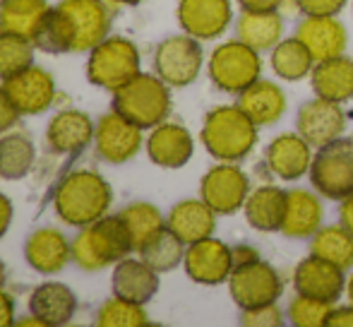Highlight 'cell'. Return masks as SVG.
<instances>
[{
	"label": "cell",
	"instance_id": "23",
	"mask_svg": "<svg viewBox=\"0 0 353 327\" xmlns=\"http://www.w3.org/2000/svg\"><path fill=\"white\" fill-rule=\"evenodd\" d=\"M286 205L288 190L279 186H260L250 190L245 205H243V215H245L250 229L260 231V234H274L283 226Z\"/></svg>",
	"mask_w": 353,
	"mask_h": 327
},
{
	"label": "cell",
	"instance_id": "33",
	"mask_svg": "<svg viewBox=\"0 0 353 327\" xmlns=\"http://www.w3.org/2000/svg\"><path fill=\"white\" fill-rule=\"evenodd\" d=\"M48 10V0H0V24L3 32L32 39Z\"/></svg>",
	"mask_w": 353,
	"mask_h": 327
},
{
	"label": "cell",
	"instance_id": "45",
	"mask_svg": "<svg viewBox=\"0 0 353 327\" xmlns=\"http://www.w3.org/2000/svg\"><path fill=\"white\" fill-rule=\"evenodd\" d=\"M283 0H238V8L250 10V12H276Z\"/></svg>",
	"mask_w": 353,
	"mask_h": 327
},
{
	"label": "cell",
	"instance_id": "52",
	"mask_svg": "<svg viewBox=\"0 0 353 327\" xmlns=\"http://www.w3.org/2000/svg\"><path fill=\"white\" fill-rule=\"evenodd\" d=\"M0 34H3V24H0Z\"/></svg>",
	"mask_w": 353,
	"mask_h": 327
},
{
	"label": "cell",
	"instance_id": "31",
	"mask_svg": "<svg viewBox=\"0 0 353 327\" xmlns=\"http://www.w3.org/2000/svg\"><path fill=\"white\" fill-rule=\"evenodd\" d=\"M315 58L307 51V46L298 37L281 39L274 48L270 51V66L274 75L283 82H301L310 77L315 68Z\"/></svg>",
	"mask_w": 353,
	"mask_h": 327
},
{
	"label": "cell",
	"instance_id": "25",
	"mask_svg": "<svg viewBox=\"0 0 353 327\" xmlns=\"http://www.w3.org/2000/svg\"><path fill=\"white\" fill-rule=\"evenodd\" d=\"M113 296H121L132 304H149L159 291V272L135 257H123L113 270Z\"/></svg>",
	"mask_w": 353,
	"mask_h": 327
},
{
	"label": "cell",
	"instance_id": "38",
	"mask_svg": "<svg viewBox=\"0 0 353 327\" xmlns=\"http://www.w3.org/2000/svg\"><path fill=\"white\" fill-rule=\"evenodd\" d=\"M97 325L101 327H142L149 325V315L142 304H132L121 296L103 301L97 313Z\"/></svg>",
	"mask_w": 353,
	"mask_h": 327
},
{
	"label": "cell",
	"instance_id": "27",
	"mask_svg": "<svg viewBox=\"0 0 353 327\" xmlns=\"http://www.w3.org/2000/svg\"><path fill=\"white\" fill-rule=\"evenodd\" d=\"M310 87L317 97L336 103H349L353 99V58L346 53L315 63L310 72Z\"/></svg>",
	"mask_w": 353,
	"mask_h": 327
},
{
	"label": "cell",
	"instance_id": "4",
	"mask_svg": "<svg viewBox=\"0 0 353 327\" xmlns=\"http://www.w3.org/2000/svg\"><path fill=\"white\" fill-rule=\"evenodd\" d=\"M135 250L128 226L121 217H101L92 224L82 226L72 241V260L82 270L99 272L108 265H116Z\"/></svg>",
	"mask_w": 353,
	"mask_h": 327
},
{
	"label": "cell",
	"instance_id": "49",
	"mask_svg": "<svg viewBox=\"0 0 353 327\" xmlns=\"http://www.w3.org/2000/svg\"><path fill=\"white\" fill-rule=\"evenodd\" d=\"M346 296H349V301L353 304V275L346 279Z\"/></svg>",
	"mask_w": 353,
	"mask_h": 327
},
{
	"label": "cell",
	"instance_id": "3",
	"mask_svg": "<svg viewBox=\"0 0 353 327\" xmlns=\"http://www.w3.org/2000/svg\"><path fill=\"white\" fill-rule=\"evenodd\" d=\"M113 202V190L97 171H72L56 190V212L65 224L87 226L106 217Z\"/></svg>",
	"mask_w": 353,
	"mask_h": 327
},
{
	"label": "cell",
	"instance_id": "36",
	"mask_svg": "<svg viewBox=\"0 0 353 327\" xmlns=\"http://www.w3.org/2000/svg\"><path fill=\"white\" fill-rule=\"evenodd\" d=\"M34 145L27 135H5L0 140V178L19 181L32 171L34 164Z\"/></svg>",
	"mask_w": 353,
	"mask_h": 327
},
{
	"label": "cell",
	"instance_id": "19",
	"mask_svg": "<svg viewBox=\"0 0 353 327\" xmlns=\"http://www.w3.org/2000/svg\"><path fill=\"white\" fill-rule=\"evenodd\" d=\"M3 89L12 99L17 111L27 113V116L43 113L53 103V99H56V80H53V75L37 66L27 68L19 75L5 80Z\"/></svg>",
	"mask_w": 353,
	"mask_h": 327
},
{
	"label": "cell",
	"instance_id": "22",
	"mask_svg": "<svg viewBox=\"0 0 353 327\" xmlns=\"http://www.w3.org/2000/svg\"><path fill=\"white\" fill-rule=\"evenodd\" d=\"M238 106L245 111V116L255 123L257 128L265 126H274L283 118L288 106L286 92L281 89V84L272 82V80H257L252 82L248 89H243L238 94Z\"/></svg>",
	"mask_w": 353,
	"mask_h": 327
},
{
	"label": "cell",
	"instance_id": "42",
	"mask_svg": "<svg viewBox=\"0 0 353 327\" xmlns=\"http://www.w3.org/2000/svg\"><path fill=\"white\" fill-rule=\"evenodd\" d=\"M17 118H19L17 106H14L12 99L8 97V92L0 87V132L10 130V128L17 123Z\"/></svg>",
	"mask_w": 353,
	"mask_h": 327
},
{
	"label": "cell",
	"instance_id": "39",
	"mask_svg": "<svg viewBox=\"0 0 353 327\" xmlns=\"http://www.w3.org/2000/svg\"><path fill=\"white\" fill-rule=\"evenodd\" d=\"M336 304L312 299V296L296 294L286 308V318L293 327H327L330 313Z\"/></svg>",
	"mask_w": 353,
	"mask_h": 327
},
{
	"label": "cell",
	"instance_id": "46",
	"mask_svg": "<svg viewBox=\"0 0 353 327\" xmlns=\"http://www.w3.org/2000/svg\"><path fill=\"white\" fill-rule=\"evenodd\" d=\"M14 325V304L5 291H0V327Z\"/></svg>",
	"mask_w": 353,
	"mask_h": 327
},
{
	"label": "cell",
	"instance_id": "21",
	"mask_svg": "<svg viewBox=\"0 0 353 327\" xmlns=\"http://www.w3.org/2000/svg\"><path fill=\"white\" fill-rule=\"evenodd\" d=\"M325 219V207H322V195L312 188H291L288 190V205L283 226L279 234L286 239H312Z\"/></svg>",
	"mask_w": 353,
	"mask_h": 327
},
{
	"label": "cell",
	"instance_id": "34",
	"mask_svg": "<svg viewBox=\"0 0 353 327\" xmlns=\"http://www.w3.org/2000/svg\"><path fill=\"white\" fill-rule=\"evenodd\" d=\"M118 217H121L123 224L128 226V234H130V239H132L135 252H140L142 246L166 226V219H163L161 210H159L157 205H152V202H132V205H128Z\"/></svg>",
	"mask_w": 353,
	"mask_h": 327
},
{
	"label": "cell",
	"instance_id": "37",
	"mask_svg": "<svg viewBox=\"0 0 353 327\" xmlns=\"http://www.w3.org/2000/svg\"><path fill=\"white\" fill-rule=\"evenodd\" d=\"M34 41L17 37V34H0V80L19 75L22 70L34 66Z\"/></svg>",
	"mask_w": 353,
	"mask_h": 327
},
{
	"label": "cell",
	"instance_id": "47",
	"mask_svg": "<svg viewBox=\"0 0 353 327\" xmlns=\"http://www.w3.org/2000/svg\"><path fill=\"white\" fill-rule=\"evenodd\" d=\"M10 221H12V202L8 200V195L0 192V239L8 234Z\"/></svg>",
	"mask_w": 353,
	"mask_h": 327
},
{
	"label": "cell",
	"instance_id": "2",
	"mask_svg": "<svg viewBox=\"0 0 353 327\" xmlns=\"http://www.w3.org/2000/svg\"><path fill=\"white\" fill-rule=\"evenodd\" d=\"M260 128L245 116L238 103L212 108L202 123L200 140L216 161H243L252 155Z\"/></svg>",
	"mask_w": 353,
	"mask_h": 327
},
{
	"label": "cell",
	"instance_id": "5",
	"mask_svg": "<svg viewBox=\"0 0 353 327\" xmlns=\"http://www.w3.org/2000/svg\"><path fill=\"white\" fill-rule=\"evenodd\" d=\"M171 87L159 75L147 72H140L113 92V111L125 116L142 130L161 126L171 113Z\"/></svg>",
	"mask_w": 353,
	"mask_h": 327
},
{
	"label": "cell",
	"instance_id": "20",
	"mask_svg": "<svg viewBox=\"0 0 353 327\" xmlns=\"http://www.w3.org/2000/svg\"><path fill=\"white\" fill-rule=\"evenodd\" d=\"M147 155L161 168H183L195 155V137L185 126L166 123L152 128L147 140Z\"/></svg>",
	"mask_w": 353,
	"mask_h": 327
},
{
	"label": "cell",
	"instance_id": "18",
	"mask_svg": "<svg viewBox=\"0 0 353 327\" xmlns=\"http://www.w3.org/2000/svg\"><path fill=\"white\" fill-rule=\"evenodd\" d=\"M312 147L301 132H283L267 145L265 164L267 171L279 181H298L310 173Z\"/></svg>",
	"mask_w": 353,
	"mask_h": 327
},
{
	"label": "cell",
	"instance_id": "35",
	"mask_svg": "<svg viewBox=\"0 0 353 327\" xmlns=\"http://www.w3.org/2000/svg\"><path fill=\"white\" fill-rule=\"evenodd\" d=\"M185 248L188 246L183 244L168 226H163L157 236H152V239L142 246L140 257L161 275V272H171L181 265L183 257H185Z\"/></svg>",
	"mask_w": 353,
	"mask_h": 327
},
{
	"label": "cell",
	"instance_id": "12",
	"mask_svg": "<svg viewBox=\"0 0 353 327\" xmlns=\"http://www.w3.org/2000/svg\"><path fill=\"white\" fill-rule=\"evenodd\" d=\"M346 123H349V116L344 111V103L330 101L317 94L303 101L296 113V130L310 142L312 150L344 135Z\"/></svg>",
	"mask_w": 353,
	"mask_h": 327
},
{
	"label": "cell",
	"instance_id": "32",
	"mask_svg": "<svg viewBox=\"0 0 353 327\" xmlns=\"http://www.w3.org/2000/svg\"><path fill=\"white\" fill-rule=\"evenodd\" d=\"M310 252L349 272L353 267V234L344 224H322L310 239Z\"/></svg>",
	"mask_w": 353,
	"mask_h": 327
},
{
	"label": "cell",
	"instance_id": "50",
	"mask_svg": "<svg viewBox=\"0 0 353 327\" xmlns=\"http://www.w3.org/2000/svg\"><path fill=\"white\" fill-rule=\"evenodd\" d=\"M3 281H5V265L0 262V286H3Z\"/></svg>",
	"mask_w": 353,
	"mask_h": 327
},
{
	"label": "cell",
	"instance_id": "15",
	"mask_svg": "<svg viewBox=\"0 0 353 327\" xmlns=\"http://www.w3.org/2000/svg\"><path fill=\"white\" fill-rule=\"evenodd\" d=\"M178 24L200 41L219 39L233 22L231 0H178Z\"/></svg>",
	"mask_w": 353,
	"mask_h": 327
},
{
	"label": "cell",
	"instance_id": "16",
	"mask_svg": "<svg viewBox=\"0 0 353 327\" xmlns=\"http://www.w3.org/2000/svg\"><path fill=\"white\" fill-rule=\"evenodd\" d=\"M346 279L349 277H346V272L341 267L332 265V262L310 252V257H303L296 265L293 289H296V294L312 296V299L327 301V304H336L346 291Z\"/></svg>",
	"mask_w": 353,
	"mask_h": 327
},
{
	"label": "cell",
	"instance_id": "48",
	"mask_svg": "<svg viewBox=\"0 0 353 327\" xmlns=\"http://www.w3.org/2000/svg\"><path fill=\"white\" fill-rule=\"evenodd\" d=\"M339 224H344L353 234V192L339 202Z\"/></svg>",
	"mask_w": 353,
	"mask_h": 327
},
{
	"label": "cell",
	"instance_id": "28",
	"mask_svg": "<svg viewBox=\"0 0 353 327\" xmlns=\"http://www.w3.org/2000/svg\"><path fill=\"white\" fill-rule=\"evenodd\" d=\"M24 257L29 267H34L41 275H56L70 262L72 246L58 229H39L27 239L24 246Z\"/></svg>",
	"mask_w": 353,
	"mask_h": 327
},
{
	"label": "cell",
	"instance_id": "8",
	"mask_svg": "<svg viewBox=\"0 0 353 327\" xmlns=\"http://www.w3.org/2000/svg\"><path fill=\"white\" fill-rule=\"evenodd\" d=\"M137 75H140V51L130 39L106 37L97 48L89 51L87 77L97 87L116 92Z\"/></svg>",
	"mask_w": 353,
	"mask_h": 327
},
{
	"label": "cell",
	"instance_id": "43",
	"mask_svg": "<svg viewBox=\"0 0 353 327\" xmlns=\"http://www.w3.org/2000/svg\"><path fill=\"white\" fill-rule=\"evenodd\" d=\"M233 250V267H241V265H250V262L260 260V250L250 244H238L231 248Z\"/></svg>",
	"mask_w": 353,
	"mask_h": 327
},
{
	"label": "cell",
	"instance_id": "14",
	"mask_svg": "<svg viewBox=\"0 0 353 327\" xmlns=\"http://www.w3.org/2000/svg\"><path fill=\"white\" fill-rule=\"evenodd\" d=\"M142 128L128 121L118 111L101 116L94 132L97 155L108 164H125L140 152L142 147Z\"/></svg>",
	"mask_w": 353,
	"mask_h": 327
},
{
	"label": "cell",
	"instance_id": "29",
	"mask_svg": "<svg viewBox=\"0 0 353 327\" xmlns=\"http://www.w3.org/2000/svg\"><path fill=\"white\" fill-rule=\"evenodd\" d=\"M74 310H77V299L70 286L61 281H46L29 296V313L37 315L46 327L70 323Z\"/></svg>",
	"mask_w": 353,
	"mask_h": 327
},
{
	"label": "cell",
	"instance_id": "6",
	"mask_svg": "<svg viewBox=\"0 0 353 327\" xmlns=\"http://www.w3.org/2000/svg\"><path fill=\"white\" fill-rule=\"evenodd\" d=\"M310 186L325 200L341 202L353 192V137H336L317 147L310 164Z\"/></svg>",
	"mask_w": 353,
	"mask_h": 327
},
{
	"label": "cell",
	"instance_id": "44",
	"mask_svg": "<svg viewBox=\"0 0 353 327\" xmlns=\"http://www.w3.org/2000/svg\"><path fill=\"white\" fill-rule=\"evenodd\" d=\"M327 327H353V304L349 306H334L327 320Z\"/></svg>",
	"mask_w": 353,
	"mask_h": 327
},
{
	"label": "cell",
	"instance_id": "1",
	"mask_svg": "<svg viewBox=\"0 0 353 327\" xmlns=\"http://www.w3.org/2000/svg\"><path fill=\"white\" fill-rule=\"evenodd\" d=\"M111 17L103 0H61L48 8L34 37V46L46 53L92 51L108 37Z\"/></svg>",
	"mask_w": 353,
	"mask_h": 327
},
{
	"label": "cell",
	"instance_id": "10",
	"mask_svg": "<svg viewBox=\"0 0 353 327\" xmlns=\"http://www.w3.org/2000/svg\"><path fill=\"white\" fill-rule=\"evenodd\" d=\"M228 294L231 301L241 310L255 308V306L276 304L283 294V281L274 265L267 260H255L250 265L233 267L228 277Z\"/></svg>",
	"mask_w": 353,
	"mask_h": 327
},
{
	"label": "cell",
	"instance_id": "26",
	"mask_svg": "<svg viewBox=\"0 0 353 327\" xmlns=\"http://www.w3.org/2000/svg\"><path fill=\"white\" fill-rule=\"evenodd\" d=\"M94 132H97V126L87 113L61 111L48 123V150L56 152V155H77L79 150H84L94 140Z\"/></svg>",
	"mask_w": 353,
	"mask_h": 327
},
{
	"label": "cell",
	"instance_id": "17",
	"mask_svg": "<svg viewBox=\"0 0 353 327\" xmlns=\"http://www.w3.org/2000/svg\"><path fill=\"white\" fill-rule=\"evenodd\" d=\"M296 37L307 46L317 63L346 53L349 32L339 14H305L296 29Z\"/></svg>",
	"mask_w": 353,
	"mask_h": 327
},
{
	"label": "cell",
	"instance_id": "13",
	"mask_svg": "<svg viewBox=\"0 0 353 327\" xmlns=\"http://www.w3.org/2000/svg\"><path fill=\"white\" fill-rule=\"evenodd\" d=\"M183 267H185V275L195 284L202 286L226 284L233 272V250L223 241L210 236V239H202L185 248Z\"/></svg>",
	"mask_w": 353,
	"mask_h": 327
},
{
	"label": "cell",
	"instance_id": "24",
	"mask_svg": "<svg viewBox=\"0 0 353 327\" xmlns=\"http://www.w3.org/2000/svg\"><path fill=\"white\" fill-rule=\"evenodd\" d=\"M216 212L205 200H181L171 207L166 217V226L183 241L185 246L210 239L216 231Z\"/></svg>",
	"mask_w": 353,
	"mask_h": 327
},
{
	"label": "cell",
	"instance_id": "11",
	"mask_svg": "<svg viewBox=\"0 0 353 327\" xmlns=\"http://www.w3.org/2000/svg\"><path fill=\"white\" fill-rule=\"evenodd\" d=\"M250 195V178L236 161H219L202 176L200 197L219 217L236 215Z\"/></svg>",
	"mask_w": 353,
	"mask_h": 327
},
{
	"label": "cell",
	"instance_id": "9",
	"mask_svg": "<svg viewBox=\"0 0 353 327\" xmlns=\"http://www.w3.org/2000/svg\"><path fill=\"white\" fill-rule=\"evenodd\" d=\"M205 66V51L200 46V39L190 34L168 37L157 46L154 53V70L168 87H190L200 77Z\"/></svg>",
	"mask_w": 353,
	"mask_h": 327
},
{
	"label": "cell",
	"instance_id": "7",
	"mask_svg": "<svg viewBox=\"0 0 353 327\" xmlns=\"http://www.w3.org/2000/svg\"><path fill=\"white\" fill-rule=\"evenodd\" d=\"M262 53L243 43L241 39H231V41L219 43L212 51L210 63H207V72L210 80L216 89L226 94H241L252 82L262 77Z\"/></svg>",
	"mask_w": 353,
	"mask_h": 327
},
{
	"label": "cell",
	"instance_id": "41",
	"mask_svg": "<svg viewBox=\"0 0 353 327\" xmlns=\"http://www.w3.org/2000/svg\"><path fill=\"white\" fill-rule=\"evenodd\" d=\"M293 5L303 14H339L349 0H293Z\"/></svg>",
	"mask_w": 353,
	"mask_h": 327
},
{
	"label": "cell",
	"instance_id": "30",
	"mask_svg": "<svg viewBox=\"0 0 353 327\" xmlns=\"http://www.w3.org/2000/svg\"><path fill=\"white\" fill-rule=\"evenodd\" d=\"M236 39L255 48L257 53H267L283 39V17L276 12H250L241 10L236 19Z\"/></svg>",
	"mask_w": 353,
	"mask_h": 327
},
{
	"label": "cell",
	"instance_id": "51",
	"mask_svg": "<svg viewBox=\"0 0 353 327\" xmlns=\"http://www.w3.org/2000/svg\"><path fill=\"white\" fill-rule=\"evenodd\" d=\"M118 3H125V5H137V3H144V0H118Z\"/></svg>",
	"mask_w": 353,
	"mask_h": 327
},
{
	"label": "cell",
	"instance_id": "40",
	"mask_svg": "<svg viewBox=\"0 0 353 327\" xmlns=\"http://www.w3.org/2000/svg\"><path fill=\"white\" fill-rule=\"evenodd\" d=\"M286 323V313L276 304L255 306V308L241 310L243 327H281Z\"/></svg>",
	"mask_w": 353,
	"mask_h": 327
}]
</instances>
